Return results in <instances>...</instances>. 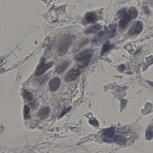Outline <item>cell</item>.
Listing matches in <instances>:
<instances>
[{
  "instance_id": "obj_21",
  "label": "cell",
  "mask_w": 153,
  "mask_h": 153,
  "mask_svg": "<svg viewBox=\"0 0 153 153\" xmlns=\"http://www.w3.org/2000/svg\"><path fill=\"white\" fill-rule=\"evenodd\" d=\"M71 108H67V109H64L62 111V112L61 114L59 116L60 118H61L62 116H64V114H66L67 112L70 110Z\"/></svg>"
},
{
  "instance_id": "obj_23",
  "label": "cell",
  "mask_w": 153,
  "mask_h": 153,
  "mask_svg": "<svg viewBox=\"0 0 153 153\" xmlns=\"http://www.w3.org/2000/svg\"><path fill=\"white\" fill-rule=\"evenodd\" d=\"M149 83L150 85H151L153 87V82H150V81H149Z\"/></svg>"
},
{
  "instance_id": "obj_20",
  "label": "cell",
  "mask_w": 153,
  "mask_h": 153,
  "mask_svg": "<svg viewBox=\"0 0 153 153\" xmlns=\"http://www.w3.org/2000/svg\"><path fill=\"white\" fill-rule=\"evenodd\" d=\"M89 123H90V124H92V125H94V126H98V124H99L98 121H97L96 120H90V121H89Z\"/></svg>"
},
{
  "instance_id": "obj_2",
  "label": "cell",
  "mask_w": 153,
  "mask_h": 153,
  "mask_svg": "<svg viewBox=\"0 0 153 153\" xmlns=\"http://www.w3.org/2000/svg\"><path fill=\"white\" fill-rule=\"evenodd\" d=\"M75 36L66 34L62 36L58 47V53L59 56L65 55L75 39Z\"/></svg>"
},
{
  "instance_id": "obj_13",
  "label": "cell",
  "mask_w": 153,
  "mask_h": 153,
  "mask_svg": "<svg viewBox=\"0 0 153 153\" xmlns=\"http://www.w3.org/2000/svg\"><path fill=\"white\" fill-rule=\"evenodd\" d=\"M101 28H102V26L100 25H95L87 28V29L85 31V33L86 34H91L97 33L99 31Z\"/></svg>"
},
{
  "instance_id": "obj_10",
  "label": "cell",
  "mask_w": 153,
  "mask_h": 153,
  "mask_svg": "<svg viewBox=\"0 0 153 153\" xmlns=\"http://www.w3.org/2000/svg\"><path fill=\"white\" fill-rule=\"evenodd\" d=\"M69 64L70 62L68 61H65L61 62L56 67V69H55V72L59 73V74L62 73L64 71L67 69V68L68 67Z\"/></svg>"
},
{
  "instance_id": "obj_5",
  "label": "cell",
  "mask_w": 153,
  "mask_h": 153,
  "mask_svg": "<svg viewBox=\"0 0 153 153\" xmlns=\"http://www.w3.org/2000/svg\"><path fill=\"white\" fill-rule=\"evenodd\" d=\"M53 65V62H50L45 63L44 60L42 61L41 63L38 65L36 70L35 75L36 76H39L45 73L49 69L51 68Z\"/></svg>"
},
{
  "instance_id": "obj_16",
  "label": "cell",
  "mask_w": 153,
  "mask_h": 153,
  "mask_svg": "<svg viewBox=\"0 0 153 153\" xmlns=\"http://www.w3.org/2000/svg\"><path fill=\"white\" fill-rule=\"evenodd\" d=\"M114 140L115 142L120 145H123L125 144L126 142V139L122 136L117 135L114 138Z\"/></svg>"
},
{
  "instance_id": "obj_4",
  "label": "cell",
  "mask_w": 153,
  "mask_h": 153,
  "mask_svg": "<svg viewBox=\"0 0 153 153\" xmlns=\"http://www.w3.org/2000/svg\"><path fill=\"white\" fill-rule=\"evenodd\" d=\"M80 73L79 67H73L67 72L64 77V80L67 82H72L79 77Z\"/></svg>"
},
{
  "instance_id": "obj_11",
  "label": "cell",
  "mask_w": 153,
  "mask_h": 153,
  "mask_svg": "<svg viewBox=\"0 0 153 153\" xmlns=\"http://www.w3.org/2000/svg\"><path fill=\"white\" fill-rule=\"evenodd\" d=\"M50 113L49 107H45L41 109L38 113V116L40 119L43 120L46 119L49 116Z\"/></svg>"
},
{
  "instance_id": "obj_22",
  "label": "cell",
  "mask_w": 153,
  "mask_h": 153,
  "mask_svg": "<svg viewBox=\"0 0 153 153\" xmlns=\"http://www.w3.org/2000/svg\"><path fill=\"white\" fill-rule=\"evenodd\" d=\"M125 66L124 65H121L118 68V70L120 72H123L125 69Z\"/></svg>"
},
{
  "instance_id": "obj_6",
  "label": "cell",
  "mask_w": 153,
  "mask_h": 153,
  "mask_svg": "<svg viewBox=\"0 0 153 153\" xmlns=\"http://www.w3.org/2000/svg\"><path fill=\"white\" fill-rule=\"evenodd\" d=\"M60 85V79L58 77L53 78L49 81V88L50 90L52 92H54L58 90Z\"/></svg>"
},
{
  "instance_id": "obj_8",
  "label": "cell",
  "mask_w": 153,
  "mask_h": 153,
  "mask_svg": "<svg viewBox=\"0 0 153 153\" xmlns=\"http://www.w3.org/2000/svg\"><path fill=\"white\" fill-rule=\"evenodd\" d=\"M142 23L140 21H137L136 24L131 28L129 33L131 35L139 34L142 31Z\"/></svg>"
},
{
  "instance_id": "obj_3",
  "label": "cell",
  "mask_w": 153,
  "mask_h": 153,
  "mask_svg": "<svg viewBox=\"0 0 153 153\" xmlns=\"http://www.w3.org/2000/svg\"><path fill=\"white\" fill-rule=\"evenodd\" d=\"M116 29L115 27L111 28L110 30L105 32H101L93 40V42L94 44H100L105 39L111 38L115 35Z\"/></svg>"
},
{
  "instance_id": "obj_14",
  "label": "cell",
  "mask_w": 153,
  "mask_h": 153,
  "mask_svg": "<svg viewBox=\"0 0 153 153\" xmlns=\"http://www.w3.org/2000/svg\"><path fill=\"white\" fill-rule=\"evenodd\" d=\"M113 48V45H112L110 44V42L109 41L105 42L104 44L103 45L102 48V51H101V54H103L107 52L108 51L110 50H111Z\"/></svg>"
},
{
  "instance_id": "obj_19",
  "label": "cell",
  "mask_w": 153,
  "mask_h": 153,
  "mask_svg": "<svg viewBox=\"0 0 153 153\" xmlns=\"http://www.w3.org/2000/svg\"><path fill=\"white\" fill-rule=\"evenodd\" d=\"M128 21L125 19H123L119 22V27L121 29H123L126 28L128 24Z\"/></svg>"
},
{
  "instance_id": "obj_7",
  "label": "cell",
  "mask_w": 153,
  "mask_h": 153,
  "mask_svg": "<svg viewBox=\"0 0 153 153\" xmlns=\"http://www.w3.org/2000/svg\"><path fill=\"white\" fill-rule=\"evenodd\" d=\"M97 19V16L94 12H88L85 14L84 17V21L86 24L94 23Z\"/></svg>"
},
{
  "instance_id": "obj_1",
  "label": "cell",
  "mask_w": 153,
  "mask_h": 153,
  "mask_svg": "<svg viewBox=\"0 0 153 153\" xmlns=\"http://www.w3.org/2000/svg\"><path fill=\"white\" fill-rule=\"evenodd\" d=\"M94 51L92 49H86L78 53L75 57L79 68H83L88 65L92 59Z\"/></svg>"
},
{
  "instance_id": "obj_9",
  "label": "cell",
  "mask_w": 153,
  "mask_h": 153,
  "mask_svg": "<svg viewBox=\"0 0 153 153\" xmlns=\"http://www.w3.org/2000/svg\"><path fill=\"white\" fill-rule=\"evenodd\" d=\"M23 96L25 99L27 100L28 102H30V104L32 106H33V105H34L35 102L34 100L33 95L32 93L29 92L27 89H25L23 91Z\"/></svg>"
},
{
  "instance_id": "obj_15",
  "label": "cell",
  "mask_w": 153,
  "mask_h": 153,
  "mask_svg": "<svg viewBox=\"0 0 153 153\" xmlns=\"http://www.w3.org/2000/svg\"><path fill=\"white\" fill-rule=\"evenodd\" d=\"M128 15L131 20L136 19L138 16L137 10L134 7H131L129 9Z\"/></svg>"
},
{
  "instance_id": "obj_18",
  "label": "cell",
  "mask_w": 153,
  "mask_h": 153,
  "mask_svg": "<svg viewBox=\"0 0 153 153\" xmlns=\"http://www.w3.org/2000/svg\"><path fill=\"white\" fill-rule=\"evenodd\" d=\"M30 109L27 105H25L24 107V114L25 119H28L30 118Z\"/></svg>"
},
{
  "instance_id": "obj_12",
  "label": "cell",
  "mask_w": 153,
  "mask_h": 153,
  "mask_svg": "<svg viewBox=\"0 0 153 153\" xmlns=\"http://www.w3.org/2000/svg\"><path fill=\"white\" fill-rule=\"evenodd\" d=\"M114 133V128L111 127V128L104 130L103 131L102 135L104 138L105 139H111Z\"/></svg>"
},
{
  "instance_id": "obj_17",
  "label": "cell",
  "mask_w": 153,
  "mask_h": 153,
  "mask_svg": "<svg viewBox=\"0 0 153 153\" xmlns=\"http://www.w3.org/2000/svg\"><path fill=\"white\" fill-rule=\"evenodd\" d=\"M146 137L147 139L150 140L153 137V127L149 126L146 131Z\"/></svg>"
}]
</instances>
